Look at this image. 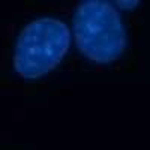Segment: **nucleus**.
I'll return each mask as SVG.
<instances>
[{
  "mask_svg": "<svg viewBox=\"0 0 150 150\" xmlns=\"http://www.w3.org/2000/svg\"><path fill=\"white\" fill-rule=\"evenodd\" d=\"M71 45V30L51 17L33 20L24 27L14 48V69L21 78L38 80L56 69Z\"/></svg>",
  "mask_w": 150,
  "mask_h": 150,
  "instance_id": "obj_2",
  "label": "nucleus"
},
{
  "mask_svg": "<svg viewBox=\"0 0 150 150\" xmlns=\"http://www.w3.org/2000/svg\"><path fill=\"white\" fill-rule=\"evenodd\" d=\"M78 51L96 65H108L122 57L126 48V33L117 9L99 0L77 6L72 20Z\"/></svg>",
  "mask_w": 150,
  "mask_h": 150,
  "instance_id": "obj_1",
  "label": "nucleus"
},
{
  "mask_svg": "<svg viewBox=\"0 0 150 150\" xmlns=\"http://www.w3.org/2000/svg\"><path fill=\"white\" fill-rule=\"evenodd\" d=\"M120 8H135L138 2H117Z\"/></svg>",
  "mask_w": 150,
  "mask_h": 150,
  "instance_id": "obj_3",
  "label": "nucleus"
}]
</instances>
